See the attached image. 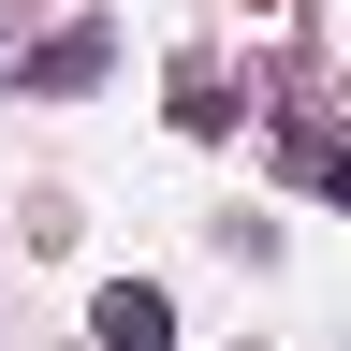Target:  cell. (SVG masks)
I'll return each mask as SVG.
<instances>
[{
	"instance_id": "6da1fadb",
	"label": "cell",
	"mask_w": 351,
	"mask_h": 351,
	"mask_svg": "<svg viewBox=\"0 0 351 351\" xmlns=\"http://www.w3.org/2000/svg\"><path fill=\"white\" fill-rule=\"evenodd\" d=\"M88 337H103V351H176V293H161V278H103Z\"/></svg>"
},
{
	"instance_id": "7a4b0ae2",
	"label": "cell",
	"mask_w": 351,
	"mask_h": 351,
	"mask_svg": "<svg viewBox=\"0 0 351 351\" xmlns=\"http://www.w3.org/2000/svg\"><path fill=\"white\" fill-rule=\"evenodd\" d=\"M278 161H293L322 205H351V117H278Z\"/></svg>"
},
{
	"instance_id": "3957f363",
	"label": "cell",
	"mask_w": 351,
	"mask_h": 351,
	"mask_svg": "<svg viewBox=\"0 0 351 351\" xmlns=\"http://www.w3.org/2000/svg\"><path fill=\"white\" fill-rule=\"evenodd\" d=\"M88 73H103V29H59V44L29 59V88H88Z\"/></svg>"
}]
</instances>
